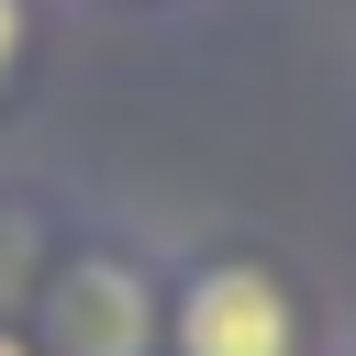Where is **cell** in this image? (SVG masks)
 <instances>
[{
	"instance_id": "6da1fadb",
	"label": "cell",
	"mask_w": 356,
	"mask_h": 356,
	"mask_svg": "<svg viewBox=\"0 0 356 356\" xmlns=\"http://www.w3.org/2000/svg\"><path fill=\"white\" fill-rule=\"evenodd\" d=\"M22 334H33V356H167V278L111 234L56 245Z\"/></svg>"
},
{
	"instance_id": "7a4b0ae2",
	"label": "cell",
	"mask_w": 356,
	"mask_h": 356,
	"mask_svg": "<svg viewBox=\"0 0 356 356\" xmlns=\"http://www.w3.org/2000/svg\"><path fill=\"white\" fill-rule=\"evenodd\" d=\"M167 356H300V300L267 256H189L167 278Z\"/></svg>"
},
{
	"instance_id": "3957f363",
	"label": "cell",
	"mask_w": 356,
	"mask_h": 356,
	"mask_svg": "<svg viewBox=\"0 0 356 356\" xmlns=\"http://www.w3.org/2000/svg\"><path fill=\"white\" fill-rule=\"evenodd\" d=\"M22 56H33V0H0V100H11Z\"/></svg>"
},
{
	"instance_id": "277c9868",
	"label": "cell",
	"mask_w": 356,
	"mask_h": 356,
	"mask_svg": "<svg viewBox=\"0 0 356 356\" xmlns=\"http://www.w3.org/2000/svg\"><path fill=\"white\" fill-rule=\"evenodd\" d=\"M0 356H33V334H22V323H0Z\"/></svg>"
}]
</instances>
